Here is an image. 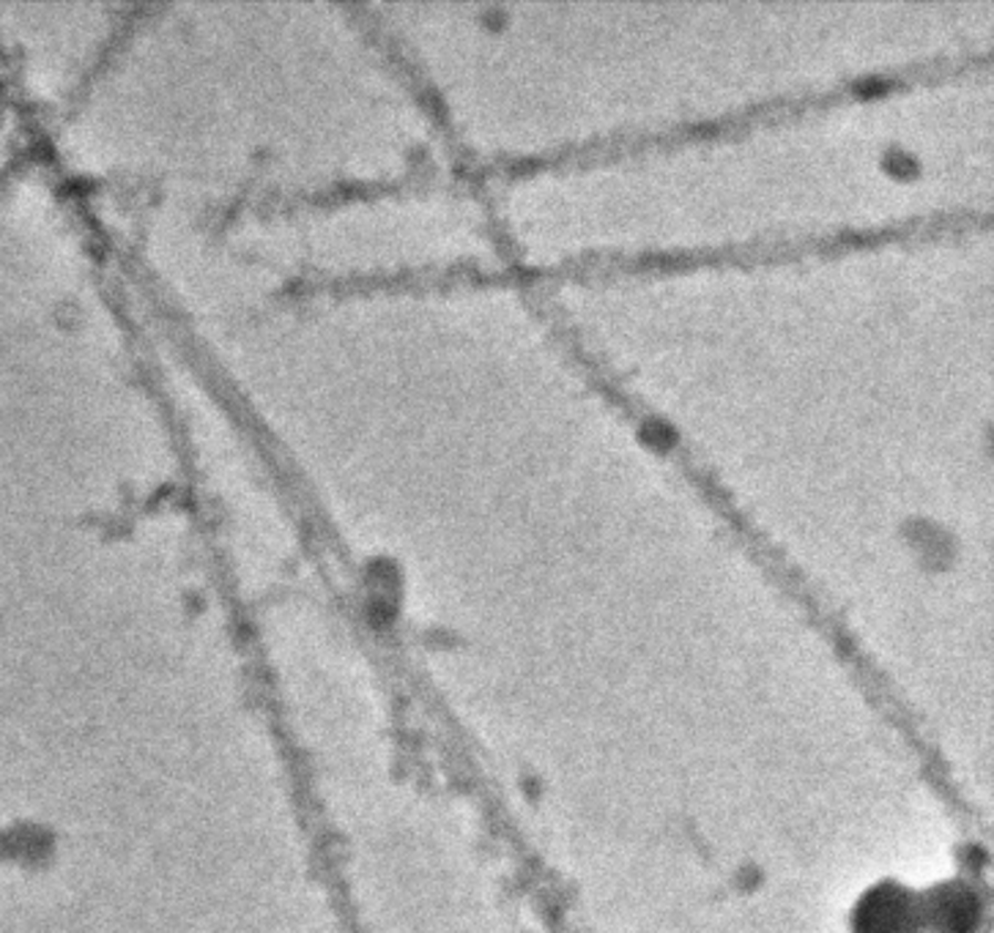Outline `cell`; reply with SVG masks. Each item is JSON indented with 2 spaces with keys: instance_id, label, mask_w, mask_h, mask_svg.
Listing matches in <instances>:
<instances>
[{
  "instance_id": "cell-1",
  "label": "cell",
  "mask_w": 994,
  "mask_h": 933,
  "mask_svg": "<svg viewBox=\"0 0 994 933\" xmlns=\"http://www.w3.org/2000/svg\"><path fill=\"white\" fill-rule=\"evenodd\" d=\"M865 931H880V933H901L912 929V906H906L904 898L899 892H888V895L877 898L874 906L865 909Z\"/></svg>"
}]
</instances>
